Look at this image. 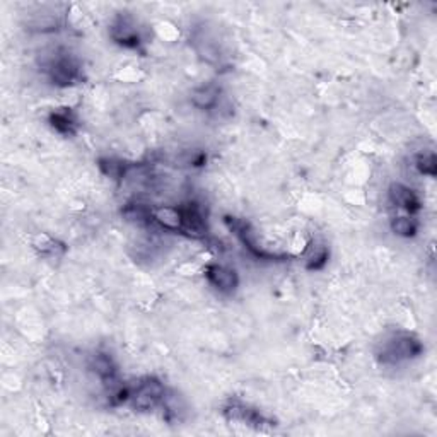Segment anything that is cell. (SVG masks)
<instances>
[{
	"label": "cell",
	"mask_w": 437,
	"mask_h": 437,
	"mask_svg": "<svg viewBox=\"0 0 437 437\" xmlns=\"http://www.w3.org/2000/svg\"><path fill=\"white\" fill-rule=\"evenodd\" d=\"M424 352L422 344L410 333H397L390 336L386 342H382L381 351L378 352L382 364L395 365L403 361H410L419 357Z\"/></svg>",
	"instance_id": "obj_1"
},
{
	"label": "cell",
	"mask_w": 437,
	"mask_h": 437,
	"mask_svg": "<svg viewBox=\"0 0 437 437\" xmlns=\"http://www.w3.org/2000/svg\"><path fill=\"white\" fill-rule=\"evenodd\" d=\"M50 81L58 87H69L77 84L82 77V69L79 62L69 53H57L45 64Z\"/></svg>",
	"instance_id": "obj_2"
},
{
	"label": "cell",
	"mask_w": 437,
	"mask_h": 437,
	"mask_svg": "<svg viewBox=\"0 0 437 437\" xmlns=\"http://www.w3.org/2000/svg\"><path fill=\"white\" fill-rule=\"evenodd\" d=\"M164 395L166 388L159 380H156V378H144V380L132 390L130 402L135 410L149 412L161 405L162 399H164Z\"/></svg>",
	"instance_id": "obj_3"
},
{
	"label": "cell",
	"mask_w": 437,
	"mask_h": 437,
	"mask_svg": "<svg viewBox=\"0 0 437 437\" xmlns=\"http://www.w3.org/2000/svg\"><path fill=\"white\" fill-rule=\"evenodd\" d=\"M224 417H226L229 422H239L244 424L248 427H255V429H263L265 426H272L268 419L263 417L260 412L251 409V407L244 405V403L239 402H231L224 407Z\"/></svg>",
	"instance_id": "obj_4"
},
{
	"label": "cell",
	"mask_w": 437,
	"mask_h": 437,
	"mask_svg": "<svg viewBox=\"0 0 437 437\" xmlns=\"http://www.w3.org/2000/svg\"><path fill=\"white\" fill-rule=\"evenodd\" d=\"M183 217V234L190 238H203L207 234V219L198 203L190 202L180 207Z\"/></svg>",
	"instance_id": "obj_5"
},
{
	"label": "cell",
	"mask_w": 437,
	"mask_h": 437,
	"mask_svg": "<svg viewBox=\"0 0 437 437\" xmlns=\"http://www.w3.org/2000/svg\"><path fill=\"white\" fill-rule=\"evenodd\" d=\"M205 277L215 289L224 294L234 293L239 285V277L236 270L224 265H209L205 268Z\"/></svg>",
	"instance_id": "obj_6"
},
{
	"label": "cell",
	"mask_w": 437,
	"mask_h": 437,
	"mask_svg": "<svg viewBox=\"0 0 437 437\" xmlns=\"http://www.w3.org/2000/svg\"><path fill=\"white\" fill-rule=\"evenodd\" d=\"M111 38L125 48H139L142 40L135 24L128 18H118L111 26Z\"/></svg>",
	"instance_id": "obj_7"
},
{
	"label": "cell",
	"mask_w": 437,
	"mask_h": 437,
	"mask_svg": "<svg viewBox=\"0 0 437 437\" xmlns=\"http://www.w3.org/2000/svg\"><path fill=\"white\" fill-rule=\"evenodd\" d=\"M89 368L93 369V373L103 381V385H105L108 390L115 388V386L118 385L116 365L113 359H111L110 356H106V353H96V356H93Z\"/></svg>",
	"instance_id": "obj_8"
},
{
	"label": "cell",
	"mask_w": 437,
	"mask_h": 437,
	"mask_svg": "<svg viewBox=\"0 0 437 437\" xmlns=\"http://www.w3.org/2000/svg\"><path fill=\"white\" fill-rule=\"evenodd\" d=\"M390 200L393 202V205H397L398 209L407 210L409 214H415L422 207L419 195L409 188V186L402 185V183H393L390 186Z\"/></svg>",
	"instance_id": "obj_9"
},
{
	"label": "cell",
	"mask_w": 437,
	"mask_h": 437,
	"mask_svg": "<svg viewBox=\"0 0 437 437\" xmlns=\"http://www.w3.org/2000/svg\"><path fill=\"white\" fill-rule=\"evenodd\" d=\"M50 125L62 135H74L77 132L79 120L70 108H58L50 115Z\"/></svg>",
	"instance_id": "obj_10"
},
{
	"label": "cell",
	"mask_w": 437,
	"mask_h": 437,
	"mask_svg": "<svg viewBox=\"0 0 437 437\" xmlns=\"http://www.w3.org/2000/svg\"><path fill=\"white\" fill-rule=\"evenodd\" d=\"M154 222L162 229H168V231H180L183 229V217L180 207H171V205H162L154 209Z\"/></svg>",
	"instance_id": "obj_11"
},
{
	"label": "cell",
	"mask_w": 437,
	"mask_h": 437,
	"mask_svg": "<svg viewBox=\"0 0 437 437\" xmlns=\"http://www.w3.org/2000/svg\"><path fill=\"white\" fill-rule=\"evenodd\" d=\"M122 214L127 220H130V222H135V224H140V226H145V224L154 222V217H152L154 209H152V207H149L147 203H142V202L127 203Z\"/></svg>",
	"instance_id": "obj_12"
},
{
	"label": "cell",
	"mask_w": 437,
	"mask_h": 437,
	"mask_svg": "<svg viewBox=\"0 0 437 437\" xmlns=\"http://www.w3.org/2000/svg\"><path fill=\"white\" fill-rule=\"evenodd\" d=\"M219 99H220L219 87L212 84L198 87V89L193 93V96H191V101H193V105L200 108V110H212V108L219 105Z\"/></svg>",
	"instance_id": "obj_13"
},
{
	"label": "cell",
	"mask_w": 437,
	"mask_h": 437,
	"mask_svg": "<svg viewBox=\"0 0 437 437\" xmlns=\"http://www.w3.org/2000/svg\"><path fill=\"white\" fill-rule=\"evenodd\" d=\"M99 168H101V171L105 173L106 176L113 178V180H122L125 174H127L130 166L122 159H115V157H103V159H99Z\"/></svg>",
	"instance_id": "obj_14"
},
{
	"label": "cell",
	"mask_w": 437,
	"mask_h": 437,
	"mask_svg": "<svg viewBox=\"0 0 437 437\" xmlns=\"http://www.w3.org/2000/svg\"><path fill=\"white\" fill-rule=\"evenodd\" d=\"M391 231L402 238H414L419 232V222L414 217H395L391 220Z\"/></svg>",
	"instance_id": "obj_15"
},
{
	"label": "cell",
	"mask_w": 437,
	"mask_h": 437,
	"mask_svg": "<svg viewBox=\"0 0 437 437\" xmlns=\"http://www.w3.org/2000/svg\"><path fill=\"white\" fill-rule=\"evenodd\" d=\"M328 256H330V253H328L327 246H323V244H311L310 251H307L306 256V268L307 270H322L324 265H327Z\"/></svg>",
	"instance_id": "obj_16"
},
{
	"label": "cell",
	"mask_w": 437,
	"mask_h": 437,
	"mask_svg": "<svg viewBox=\"0 0 437 437\" xmlns=\"http://www.w3.org/2000/svg\"><path fill=\"white\" fill-rule=\"evenodd\" d=\"M28 26L29 29H35V31L50 33V31H57V29L60 28V21H58L57 16L41 14V16H36L33 21H29Z\"/></svg>",
	"instance_id": "obj_17"
},
{
	"label": "cell",
	"mask_w": 437,
	"mask_h": 437,
	"mask_svg": "<svg viewBox=\"0 0 437 437\" xmlns=\"http://www.w3.org/2000/svg\"><path fill=\"white\" fill-rule=\"evenodd\" d=\"M415 166H417L419 173L426 174V176L434 178L436 176V156L432 152L429 154H420L417 157V161H415Z\"/></svg>",
	"instance_id": "obj_18"
},
{
	"label": "cell",
	"mask_w": 437,
	"mask_h": 437,
	"mask_svg": "<svg viewBox=\"0 0 437 437\" xmlns=\"http://www.w3.org/2000/svg\"><path fill=\"white\" fill-rule=\"evenodd\" d=\"M35 248L38 249L41 255H58V249L64 251V244L57 243L55 239L48 238V236H41L40 241H36Z\"/></svg>",
	"instance_id": "obj_19"
}]
</instances>
